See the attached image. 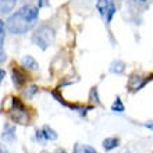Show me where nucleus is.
<instances>
[{
	"instance_id": "obj_1",
	"label": "nucleus",
	"mask_w": 153,
	"mask_h": 153,
	"mask_svg": "<svg viewBox=\"0 0 153 153\" xmlns=\"http://www.w3.org/2000/svg\"><path fill=\"white\" fill-rule=\"evenodd\" d=\"M38 21V8L32 6H22L8 17L7 28L14 35H24L35 27Z\"/></svg>"
},
{
	"instance_id": "obj_2",
	"label": "nucleus",
	"mask_w": 153,
	"mask_h": 153,
	"mask_svg": "<svg viewBox=\"0 0 153 153\" xmlns=\"http://www.w3.org/2000/svg\"><path fill=\"white\" fill-rule=\"evenodd\" d=\"M32 40L33 43L39 46L42 50H46L54 40V29L48 27V25H40L39 28L33 32Z\"/></svg>"
},
{
	"instance_id": "obj_3",
	"label": "nucleus",
	"mask_w": 153,
	"mask_h": 153,
	"mask_svg": "<svg viewBox=\"0 0 153 153\" xmlns=\"http://www.w3.org/2000/svg\"><path fill=\"white\" fill-rule=\"evenodd\" d=\"M96 8L99 10L100 16L106 20V22L110 24L114 14H116V6H114L113 1L111 0H97Z\"/></svg>"
},
{
	"instance_id": "obj_4",
	"label": "nucleus",
	"mask_w": 153,
	"mask_h": 153,
	"mask_svg": "<svg viewBox=\"0 0 153 153\" xmlns=\"http://www.w3.org/2000/svg\"><path fill=\"white\" fill-rule=\"evenodd\" d=\"M11 118L17 123H28V116H27V109L22 105V102L17 97H13V109H11Z\"/></svg>"
},
{
	"instance_id": "obj_5",
	"label": "nucleus",
	"mask_w": 153,
	"mask_h": 153,
	"mask_svg": "<svg viewBox=\"0 0 153 153\" xmlns=\"http://www.w3.org/2000/svg\"><path fill=\"white\" fill-rule=\"evenodd\" d=\"M11 74H13V82H14V85H16V86H18V88H21V86L27 82L28 75H27L22 70L13 67V68H11Z\"/></svg>"
},
{
	"instance_id": "obj_6",
	"label": "nucleus",
	"mask_w": 153,
	"mask_h": 153,
	"mask_svg": "<svg viewBox=\"0 0 153 153\" xmlns=\"http://www.w3.org/2000/svg\"><path fill=\"white\" fill-rule=\"evenodd\" d=\"M3 139L6 141H14L16 139V127L11 124H4L3 127V134H1Z\"/></svg>"
},
{
	"instance_id": "obj_7",
	"label": "nucleus",
	"mask_w": 153,
	"mask_h": 153,
	"mask_svg": "<svg viewBox=\"0 0 153 153\" xmlns=\"http://www.w3.org/2000/svg\"><path fill=\"white\" fill-rule=\"evenodd\" d=\"M21 65L27 70H38L39 68V64L38 61L33 59L32 56H24L21 59Z\"/></svg>"
},
{
	"instance_id": "obj_8",
	"label": "nucleus",
	"mask_w": 153,
	"mask_h": 153,
	"mask_svg": "<svg viewBox=\"0 0 153 153\" xmlns=\"http://www.w3.org/2000/svg\"><path fill=\"white\" fill-rule=\"evenodd\" d=\"M42 132H43V137H45V141H56L57 139V132L54 129H52L49 125H45L43 129H42Z\"/></svg>"
},
{
	"instance_id": "obj_9",
	"label": "nucleus",
	"mask_w": 153,
	"mask_h": 153,
	"mask_svg": "<svg viewBox=\"0 0 153 153\" xmlns=\"http://www.w3.org/2000/svg\"><path fill=\"white\" fill-rule=\"evenodd\" d=\"M17 1L18 0H1V14H8L11 10H14Z\"/></svg>"
},
{
	"instance_id": "obj_10",
	"label": "nucleus",
	"mask_w": 153,
	"mask_h": 153,
	"mask_svg": "<svg viewBox=\"0 0 153 153\" xmlns=\"http://www.w3.org/2000/svg\"><path fill=\"white\" fill-rule=\"evenodd\" d=\"M103 148H105V150H113V149H116L117 146H118V139L117 138H106L105 141H103Z\"/></svg>"
},
{
	"instance_id": "obj_11",
	"label": "nucleus",
	"mask_w": 153,
	"mask_h": 153,
	"mask_svg": "<svg viewBox=\"0 0 153 153\" xmlns=\"http://www.w3.org/2000/svg\"><path fill=\"white\" fill-rule=\"evenodd\" d=\"M125 70V64L123 63V61L120 60H116L111 63V65H110V71L113 74H123Z\"/></svg>"
},
{
	"instance_id": "obj_12",
	"label": "nucleus",
	"mask_w": 153,
	"mask_h": 153,
	"mask_svg": "<svg viewBox=\"0 0 153 153\" xmlns=\"http://www.w3.org/2000/svg\"><path fill=\"white\" fill-rule=\"evenodd\" d=\"M111 110H113V111H117V113H123L125 110L124 105H123V102H121V99L118 96L116 97V100H114L113 106H111Z\"/></svg>"
},
{
	"instance_id": "obj_13",
	"label": "nucleus",
	"mask_w": 153,
	"mask_h": 153,
	"mask_svg": "<svg viewBox=\"0 0 153 153\" xmlns=\"http://www.w3.org/2000/svg\"><path fill=\"white\" fill-rule=\"evenodd\" d=\"M89 100L92 102V103H96V105H99V103H100V100H99V96H97V89H96V86H93V88L91 89V93H89Z\"/></svg>"
},
{
	"instance_id": "obj_14",
	"label": "nucleus",
	"mask_w": 153,
	"mask_h": 153,
	"mask_svg": "<svg viewBox=\"0 0 153 153\" xmlns=\"http://www.w3.org/2000/svg\"><path fill=\"white\" fill-rule=\"evenodd\" d=\"M36 92H38V86L36 85H31V86H28V88L25 89L24 93H25V96L28 97V99H31V97H32Z\"/></svg>"
},
{
	"instance_id": "obj_15",
	"label": "nucleus",
	"mask_w": 153,
	"mask_h": 153,
	"mask_svg": "<svg viewBox=\"0 0 153 153\" xmlns=\"http://www.w3.org/2000/svg\"><path fill=\"white\" fill-rule=\"evenodd\" d=\"M4 21H0V43H1V48H3V43H4Z\"/></svg>"
},
{
	"instance_id": "obj_16",
	"label": "nucleus",
	"mask_w": 153,
	"mask_h": 153,
	"mask_svg": "<svg viewBox=\"0 0 153 153\" xmlns=\"http://www.w3.org/2000/svg\"><path fill=\"white\" fill-rule=\"evenodd\" d=\"M82 149H84V153H97L92 146H89V145H84L82 146Z\"/></svg>"
},
{
	"instance_id": "obj_17",
	"label": "nucleus",
	"mask_w": 153,
	"mask_h": 153,
	"mask_svg": "<svg viewBox=\"0 0 153 153\" xmlns=\"http://www.w3.org/2000/svg\"><path fill=\"white\" fill-rule=\"evenodd\" d=\"M49 4V0H38V7L42 8L45 7V6H48Z\"/></svg>"
},
{
	"instance_id": "obj_18",
	"label": "nucleus",
	"mask_w": 153,
	"mask_h": 153,
	"mask_svg": "<svg viewBox=\"0 0 153 153\" xmlns=\"http://www.w3.org/2000/svg\"><path fill=\"white\" fill-rule=\"evenodd\" d=\"M73 153H84V149H82L78 143H75V145H74V152Z\"/></svg>"
},
{
	"instance_id": "obj_19",
	"label": "nucleus",
	"mask_w": 153,
	"mask_h": 153,
	"mask_svg": "<svg viewBox=\"0 0 153 153\" xmlns=\"http://www.w3.org/2000/svg\"><path fill=\"white\" fill-rule=\"evenodd\" d=\"M145 127H146V128H149V129H152V131H153V123H146Z\"/></svg>"
},
{
	"instance_id": "obj_20",
	"label": "nucleus",
	"mask_w": 153,
	"mask_h": 153,
	"mask_svg": "<svg viewBox=\"0 0 153 153\" xmlns=\"http://www.w3.org/2000/svg\"><path fill=\"white\" fill-rule=\"evenodd\" d=\"M0 74H1V76H0V79H3L4 75H6V73H4V70H1V71H0Z\"/></svg>"
},
{
	"instance_id": "obj_21",
	"label": "nucleus",
	"mask_w": 153,
	"mask_h": 153,
	"mask_svg": "<svg viewBox=\"0 0 153 153\" xmlns=\"http://www.w3.org/2000/svg\"><path fill=\"white\" fill-rule=\"evenodd\" d=\"M121 153H129V150H127V149H124V150H123V152H121Z\"/></svg>"
},
{
	"instance_id": "obj_22",
	"label": "nucleus",
	"mask_w": 153,
	"mask_h": 153,
	"mask_svg": "<svg viewBox=\"0 0 153 153\" xmlns=\"http://www.w3.org/2000/svg\"><path fill=\"white\" fill-rule=\"evenodd\" d=\"M57 153H67V152H65V150H59Z\"/></svg>"
},
{
	"instance_id": "obj_23",
	"label": "nucleus",
	"mask_w": 153,
	"mask_h": 153,
	"mask_svg": "<svg viewBox=\"0 0 153 153\" xmlns=\"http://www.w3.org/2000/svg\"><path fill=\"white\" fill-rule=\"evenodd\" d=\"M139 1H141V3H146V1H148V0H139Z\"/></svg>"
},
{
	"instance_id": "obj_24",
	"label": "nucleus",
	"mask_w": 153,
	"mask_h": 153,
	"mask_svg": "<svg viewBox=\"0 0 153 153\" xmlns=\"http://www.w3.org/2000/svg\"><path fill=\"white\" fill-rule=\"evenodd\" d=\"M43 153H46V152H43Z\"/></svg>"
},
{
	"instance_id": "obj_25",
	"label": "nucleus",
	"mask_w": 153,
	"mask_h": 153,
	"mask_svg": "<svg viewBox=\"0 0 153 153\" xmlns=\"http://www.w3.org/2000/svg\"><path fill=\"white\" fill-rule=\"evenodd\" d=\"M1 153H4V152H1Z\"/></svg>"
},
{
	"instance_id": "obj_26",
	"label": "nucleus",
	"mask_w": 153,
	"mask_h": 153,
	"mask_svg": "<svg viewBox=\"0 0 153 153\" xmlns=\"http://www.w3.org/2000/svg\"><path fill=\"white\" fill-rule=\"evenodd\" d=\"M152 153H153V152H152Z\"/></svg>"
}]
</instances>
